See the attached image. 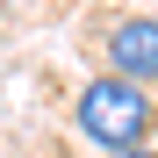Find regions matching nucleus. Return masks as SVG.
<instances>
[{
    "instance_id": "1",
    "label": "nucleus",
    "mask_w": 158,
    "mask_h": 158,
    "mask_svg": "<svg viewBox=\"0 0 158 158\" xmlns=\"http://www.w3.org/2000/svg\"><path fill=\"white\" fill-rule=\"evenodd\" d=\"M72 129H79L94 151H137V144H151V129H158V94L137 86V79L101 72V79L79 86V101H72Z\"/></svg>"
},
{
    "instance_id": "2",
    "label": "nucleus",
    "mask_w": 158,
    "mask_h": 158,
    "mask_svg": "<svg viewBox=\"0 0 158 158\" xmlns=\"http://www.w3.org/2000/svg\"><path fill=\"white\" fill-rule=\"evenodd\" d=\"M101 58H108L115 79L158 86V15H115L101 29Z\"/></svg>"
},
{
    "instance_id": "3",
    "label": "nucleus",
    "mask_w": 158,
    "mask_h": 158,
    "mask_svg": "<svg viewBox=\"0 0 158 158\" xmlns=\"http://www.w3.org/2000/svg\"><path fill=\"white\" fill-rule=\"evenodd\" d=\"M108 158H158V151H151V144H137V151H108Z\"/></svg>"
}]
</instances>
